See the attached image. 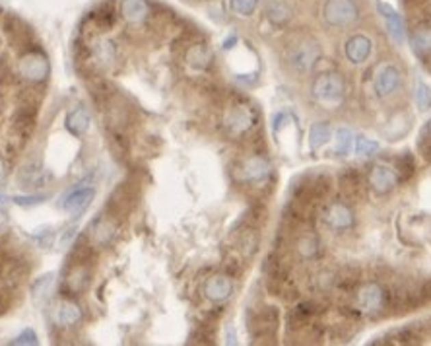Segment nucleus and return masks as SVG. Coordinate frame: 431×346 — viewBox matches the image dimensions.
<instances>
[{"label":"nucleus","mask_w":431,"mask_h":346,"mask_svg":"<svg viewBox=\"0 0 431 346\" xmlns=\"http://www.w3.org/2000/svg\"><path fill=\"white\" fill-rule=\"evenodd\" d=\"M323 20L330 27H350L359 20V8L354 0H326L323 4Z\"/></svg>","instance_id":"nucleus-2"},{"label":"nucleus","mask_w":431,"mask_h":346,"mask_svg":"<svg viewBox=\"0 0 431 346\" xmlns=\"http://www.w3.org/2000/svg\"><path fill=\"white\" fill-rule=\"evenodd\" d=\"M113 236H115V226H113L111 220H105V218L96 222V226L92 230V238H94V241H96L97 245H105V243H109V241L113 239Z\"/></svg>","instance_id":"nucleus-22"},{"label":"nucleus","mask_w":431,"mask_h":346,"mask_svg":"<svg viewBox=\"0 0 431 346\" xmlns=\"http://www.w3.org/2000/svg\"><path fill=\"white\" fill-rule=\"evenodd\" d=\"M354 146V134L348 129H338L335 136V154L338 156H346L350 154Z\"/></svg>","instance_id":"nucleus-25"},{"label":"nucleus","mask_w":431,"mask_h":346,"mask_svg":"<svg viewBox=\"0 0 431 346\" xmlns=\"http://www.w3.org/2000/svg\"><path fill=\"white\" fill-rule=\"evenodd\" d=\"M120 14L127 22L131 24H140L148 18L150 6L146 0H122L120 2Z\"/></svg>","instance_id":"nucleus-17"},{"label":"nucleus","mask_w":431,"mask_h":346,"mask_svg":"<svg viewBox=\"0 0 431 346\" xmlns=\"http://www.w3.org/2000/svg\"><path fill=\"white\" fill-rule=\"evenodd\" d=\"M291 16H293L291 8L287 6L286 2H280V0L270 2L268 8H266V18L270 20V24L274 25H286L291 20Z\"/></svg>","instance_id":"nucleus-19"},{"label":"nucleus","mask_w":431,"mask_h":346,"mask_svg":"<svg viewBox=\"0 0 431 346\" xmlns=\"http://www.w3.org/2000/svg\"><path fill=\"white\" fill-rule=\"evenodd\" d=\"M231 292H233V282L226 275L212 276L204 284V296L210 299V301H214V304L226 301L231 296Z\"/></svg>","instance_id":"nucleus-12"},{"label":"nucleus","mask_w":431,"mask_h":346,"mask_svg":"<svg viewBox=\"0 0 431 346\" xmlns=\"http://www.w3.org/2000/svg\"><path fill=\"white\" fill-rule=\"evenodd\" d=\"M359 185H361V183H359V177L356 171H348V173L342 175V187H344V191H348L350 195L358 191Z\"/></svg>","instance_id":"nucleus-29"},{"label":"nucleus","mask_w":431,"mask_h":346,"mask_svg":"<svg viewBox=\"0 0 431 346\" xmlns=\"http://www.w3.org/2000/svg\"><path fill=\"white\" fill-rule=\"evenodd\" d=\"M185 2H191V0H185Z\"/></svg>","instance_id":"nucleus-36"},{"label":"nucleus","mask_w":431,"mask_h":346,"mask_svg":"<svg viewBox=\"0 0 431 346\" xmlns=\"http://www.w3.org/2000/svg\"><path fill=\"white\" fill-rule=\"evenodd\" d=\"M319 239L315 236H303V238L298 241V253H300L301 259H315L319 255Z\"/></svg>","instance_id":"nucleus-24"},{"label":"nucleus","mask_w":431,"mask_h":346,"mask_svg":"<svg viewBox=\"0 0 431 346\" xmlns=\"http://www.w3.org/2000/svg\"><path fill=\"white\" fill-rule=\"evenodd\" d=\"M224 127H226L229 134H233V136L245 134V132H249L252 127H254V113H252L251 108H247V106H235V108H231L228 113H226V117H224Z\"/></svg>","instance_id":"nucleus-9"},{"label":"nucleus","mask_w":431,"mask_h":346,"mask_svg":"<svg viewBox=\"0 0 431 346\" xmlns=\"http://www.w3.org/2000/svg\"><path fill=\"white\" fill-rule=\"evenodd\" d=\"M354 150L358 156H371L379 150V144L365 138V136H356L354 138Z\"/></svg>","instance_id":"nucleus-28"},{"label":"nucleus","mask_w":431,"mask_h":346,"mask_svg":"<svg viewBox=\"0 0 431 346\" xmlns=\"http://www.w3.org/2000/svg\"><path fill=\"white\" fill-rule=\"evenodd\" d=\"M330 140V125L328 123H315L311 127V131H309V144H311L313 150H317V148H321L324 144Z\"/></svg>","instance_id":"nucleus-21"},{"label":"nucleus","mask_w":431,"mask_h":346,"mask_svg":"<svg viewBox=\"0 0 431 346\" xmlns=\"http://www.w3.org/2000/svg\"><path fill=\"white\" fill-rule=\"evenodd\" d=\"M286 59L291 71L307 74V72L313 71V66L321 59V49L311 39H303L300 43H296L293 47H289Z\"/></svg>","instance_id":"nucleus-3"},{"label":"nucleus","mask_w":431,"mask_h":346,"mask_svg":"<svg viewBox=\"0 0 431 346\" xmlns=\"http://www.w3.org/2000/svg\"><path fill=\"white\" fill-rule=\"evenodd\" d=\"M259 6V0H229V8L231 12L237 14L241 18H249L254 14Z\"/></svg>","instance_id":"nucleus-27"},{"label":"nucleus","mask_w":431,"mask_h":346,"mask_svg":"<svg viewBox=\"0 0 431 346\" xmlns=\"http://www.w3.org/2000/svg\"><path fill=\"white\" fill-rule=\"evenodd\" d=\"M47 197L45 195H31V197H14V203L20 206H34V204H41Z\"/></svg>","instance_id":"nucleus-30"},{"label":"nucleus","mask_w":431,"mask_h":346,"mask_svg":"<svg viewBox=\"0 0 431 346\" xmlns=\"http://www.w3.org/2000/svg\"><path fill=\"white\" fill-rule=\"evenodd\" d=\"M384 299H387V292L379 282H367L359 288L358 292V308L363 313H379L384 308Z\"/></svg>","instance_id":"nucleus-8"},{"label":"nucleus","mask_w":431,"mask_h":346,"mask_svg":"<svg viewBox=\"0 0 431 346\" xmlns=\"http://www.w3.org/2000/svg\"><path fill=\"white\" fill-rule=\"evenodd\" d=\"M311 96L323 106H336L346 96V80L340 72H323L313 80Z\"/></svg>","instance_id":"nucleus-1"},{"label":"nucleus","mask_w":431,"mask_h":346,"mask_svg":"<svg viewBox=\"0 0 431 346\" xmlns=\"http://www.w3.org/2000/svg\"><path fill=\"white\" fill-rule=\"evenodd\" d=\"M12 345H37V334L31 329H25L24 333L18 334L12 341Z\"/></svg>","instance_id":"nucleus-31"},{"label":"nucleus","mask_w":431,"mask_h":346,"mask_svg":"<svg viewBox=\"0 0 431 346\" xmlns=\"http://www.w3.org/2000/svg\"><path fill=\"white\" fill-rule=\"evenodd\" d=\"M270 171H272V167H270L266 158H263V156H251V158H247L241 164L239 177L245 183L259 185V183H264V181L270 177Z\"/></svg>","instance_id":"nucleus-10"},{"label":"nucleus","mask_w":431,"mask_h":346,"mask_svg":"<svg viewBox=\"0 0 431 346\" xmlns=\"http://www.w3.org/2000/svg\"><path fill=\"white\" fill-rule=\"evenodd\" d=\"M400 86H402V72L398 71L395 64H383L375 72L373 90L379 97H391L398 92Z\"/></svg>","instance_id":"nucleus-6"},{"label":"nucleus","mask_w":431,"mask_h":346,"mask_svg":"<svg viewBox=\"0 0 431 346\" xmlns=\"http://www.w3.org/2000/svg\"><path fill=\"white\" fill-rule=\"evenodd\" d=\"M323 220L332 232H348L356 224V216H354V210L350 208V204L340 203V201L330 203L324 208Z\"/></svg>","instance_id":"nucleus-5"},{"label":"nucleus","mask_w":431,"mask_h":346,"mask_svg":"<svg viewBox=\"0 0 431 346\" xmlns=\"http://www.w3.org/2000/svg\"><path fill=\"white\" fill-rule=\"evenodd\" d=\"M346 57L350 62H354V64H361V62H365V60L369 59V55H371L373 51V43L369 37L361 36H352L350 39L346 41Z\"/></svg>","instance_id":"nucleus-13"},{"label":"nucleus","mask_w":431,"mask_h":346,"mask_svg":"<svg viewBox=\"0 0 431 346\" xmlns=\"http://www.w3.org/2000/svg\"><path fill=\"white\" fill-rule=\"evenodd\" d=\"M414 101L421 113L431 108V88L423 80H418L414 84Z\"/></svg>","instance_id":"nucleus-23"},{"label":"nucleus","mask_w":431,"mask_h":346,"mask_svg":"<svg viewBox=\"0 0 431 346\" xmlns=\"http://www.w3.org/2000/svg\"><path fill=\"white\" fill-rule=\"evenodd\" d=\"M423 296H426V298H431V282H428V284L423 286Z\"/></svg>","instance_id":"nucleus-34"},{"label":"nucleus","mask_w":431,"mask_h":346,"mask_svg":"<svg viewBox=\"0 0 431 346\" xmlns=\"http://www.w3.org/2000/svg\"><path fill=\"white\" fill-rule=\"evenodd\" d=\"M410 45L418 59L430 62L431 60V20H423L412 27Z\"/></svg>","instance_id":"nucleus-11"},{"label":"nucleus","mask_w":431,"mask_h":346,"mask_svg":"<svg viewBox=\"0 0 431 346\" xmlns=\"http://www.w3.org/2000/svg\"><path fill=\"white\" fill-rule=\"evenodd\" d=\"M94 57H96V62H99V64H111L113 59H115V47H113V43L107 41V39L97 41L96 47H94Z\"/></svg>","instance_id":"nucleus-26"},{"label":"nucleus","mask_w":431,"mask_h":346,"mask_svg":"<svg viewBox=\"0 0 431 346\" xmlns=\"http://www.w3.org/2000/svg\"><path fill=\"white\" fill-rule=\"evenodd\" d=\"M377 10L384 18V22L389 25V34L393 36V39H395L396 43H402L404 37H406V27H404V22H402L400 14L396 12L393 6L384 4V2L377 4Z\"/></svg>","instance_id":"nucleus-15"},{"label":"nucleus","mask_w":431,"mask_h":346,"mask_svg":"<svg viewBox=\"0 0 431 346\" xmlns=\"http://www.w3.org/2000/svg\"><path fill=\"white\" fill-rule=\"evenodd\" d=\"M90 125H92V117H90V113H88V109L86 108H76L72 109L70 113L66 115V123H64V127H66V131L74 134V136H82L88 132L90 129Z\"/></svg>","instance_id":"nucleus-16"},{"label":"nucleus","mask_w":431,"mask_h":346,"mask_svg":"<svg viewBox=\"0 0 431 346\" xmlns=\"http://www.w3.org/2000/svg\"><path fill=\"white\" fill-rule=\"evenodd\" d=\"M367 183L375 195L383 197V195L395 191L396 185H398V175L393 167L384 166V164H375L367 173Z\"/></svg>","instance_id":"nucleus-7"},{"label":"nucleus","mask_w":431,"mask_h":346,"mask_svg":"<svg viewBox=\"0 0 431 346\" xmlns=\"http://www.w3.org/2000/svg\"><path fill=\"white\" fill-rule=\"evenodd\" d=\"M4 175H6V164H4V160L0 158V181L4 180Z\"/></svg>","instance_id":"nucleus-32"},{"label":"nucleus","mask_w":431,"mask_h":346,"mask_svg":"<svg viewBox=\"0 0 431 346\" xmlns=\"http://www.w3.org/2000/svg\"><path fill=\"white\" fill-rule=\"evenodd\" d=\"M94 197H96V191H94L92 187L76 189V191L68 193V195L64 197V201H62V208H64V210H68V212H72V214H80V212H84L86 208L92 204Z\"/></svg>","instance_id":"nucleus-14"},{"label":"nucleus","mask_w":431,"mask_h":346,"mask_svg":"<svg viewBox=\"0 0 431 346\" xmlns=\"http://www.w3.org/2000/svg\"><path fill=\"white\" fill-rule=\"evenodd\" d=\"M55 317H57V321L60 325H76V323L82 319V311H80V308L76 304H72V301H62V304H59V308H57Z\"/></svg>","instance_id":"nucleus-20"},{"label":"nucleus","mask_w":431,"mask_h":346,"mask_svg":"<svg viewBox=\"0 0 431 346\" xmlns=\"http://www.w3.org/2000/svg\"><path fill=\"white\" fill-rule=\"evenodd\" d=\"M423 138H426L428 143H431V121L428 123V127H426V134H423Z\"/></svg>","instance_id":"nucleus-33"},{"label":"nucleus","mask_w":431,"mask_h":346,"mask_svg":"<svg viewBox=\"0 0 431 346\" xmlns=\"http://www.w3.org/2000/svg\"><path fill=\"white\" fill-rule=\"evenodd\" d=\"M18 72H20L22 78L29 80V82H43V80H47L51 64H49L47 57L43 53L29 51L18 60Z\"/></svg>","instance_id":"nucleus-4"},{"label":"nucleus","mask_w":431,"mask_h":346,"mask_svg":"<svg viewBox=\"0 0 431 346\" xmlns=\"http://www.w3.org/2000/svg\"><path fill=\"white\" fill-rule=\"evenodd\" d=\"M2 206H4V195H0V210H2Z\"/></svg>","instance_id":"nucleus-35"},{"label":"nucleus","mask_w":431,"mask_h":346,"mask_svg":"<svg viewBox=\"0 0 431 346\" xmlns=\"http://www.w3.org/2000/svg\"><path fill=\"white\" fill-rule=\"evenodd\" d=\"M185 59H187L189 66H192V69H196V71H206V69L212 64L214 55H212V49L208 47L206 43H196V45H192V47L187 51Z\"/></svg>","instance_id":"nucleus-18"}]
</instances>
